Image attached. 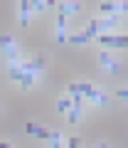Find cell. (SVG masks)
Wrapping results in <instances>:
<instances>
[{
	"label": "cell",
	"mask_w": 128,
	"mask_h": 148,
	"mask_svg": "<svg viewBox=\"0 0 128 148\" xmlns=\"http://www.w3.org/2000/svg\"><path fill=\"white\" fill-rule=\"evenodd\" d=\"M0 49H3V54L7 57V62H20L22 59L20 47H17V42L12 40V35H0Z\"/></svg>",
	"instance_id": "obj_2"
},
{
	"label": "cell",
	"mask_w": 128,
	"mask_h": 148,
	"mask_svg": "<svg viewBox=\"0 0 128 148\" xmlns=\"http://www.w3.org/2000/svg\"><path fill=\"white\" fill-rule=\"evenodd\" d=\"M35 79H37V74H32V72H25V74H22V79L17 82V86H20L22 91H30V89H32V84H35Z\"/></svg>",
	"instance_id": "obj_9"
},
{
	"label": "cell",
	"mask_w": 128,
	"mask_h": 148,
	"mask_svg": "<svg viewBox=\"0 0 128 148\" xmlns=\"http://www.w3.org/2000/svg\"><path fill=\"white\" fill-rule=\"evenodd\" d=\"M67 42L69 45H89L91 37L86 35V32H76V35H67Z\"/></svg>",
	"instance_id": "obj_10"
},
{
	"label": "cell",
	"mask_w": 128,
	"mask_h": 148,
	"mask_svg": "<svg viewBox=\"0 0 128 148\" xmlns=\"http://www.w3.org/2000/svg\"><path fill=\"white\" fill-rule=\"evenodd\" d=\"M64 114H67V121L69 123H76L81 116H84V109H81V104H71V109H67Z\"/></svg>",
	"instance_id": "obj_8"
},
{
	"label": "cell",
	"mask_w": 128,
	"mask_h": 148,
	"mask_svg": "<svg viewBox=\"0 0 128 148\" xmlns=\"http://www.w3.org/2000/svg\"><path fill=\"white\" fill-rule=\"evenodd\" d=\"M67 148H79V138H71V141L67 143Z\"/></svg>",
	"instance_id": "obj_17"
},
{
	"label": "cell",
	"mask_w": 128,
	"mask_h": 148,
	"mask_svg": "<svg viewBox=\"0 0 128 148\" xmlns=\"http://www.w3.org/2000/svg\"><path fill=\"white\" fill-rule=\"evenodd\" d=\"M25 131H27V133H35V123L27 121V123H25Z\"/></svg>",
	"instance_id": "obj_18"
},
{
	"label": "cell",
	"mask_w": 128,
	"mask_h": 148,
	"mask_svg": "<svg viewBox=\"0 0 128 148\" xmlns=\"http://www.w3.org/2000/svg\"><path fill=\"white\" fill-rule=\"evenodd\" d=\"M81 5L79 3H71V0H64V3H59V12L62 15H69V12H79Z\"/></svg>",
	"instance_id": "obj_11"
},
{
	"label": "cell",
	"mask_w": 128,
	"mask_h": 148,
	"mask_svg": "<svg viewBox=\"0 0 128 148\" xmlns=\"http://www.w3.org/2000/svg\"><path fill=\"white\" fill-rule=\"evenodd\" d=\"M30 8L35 12H44L47 10V3H44V0H30Z\"/></svg>",
	"instance_id": "obj_14"
},
{
	"label": "cell",
	"mask_w": 128,
	"mask_h": 148,
	"mask_svg": "<svg viewBox=\"0 0 128 148\" xmlns=\"http://www.w3.org/2000/svg\"><path fill=\"white\" fill-rule=\"evenodd\" d=\"M96 148H108V146H106V143H99V146H96Z\"/></svg>",
	"instance_id": "obj_20"
},
{
	"label": "cell",
	"mask_w": 128,
	"mask_h": 148,
	"mask_svg": "<svg viewBox=\"0 0 128 148\" xmlns=\"http://www.w3.org/2000/svg\"><path fill=\"white\" fill-rule=\"evenodd\" d=\"M47 141H49V148H64L62 146V133H59V131H49Z\"/></svg>",
	"instance_id": "obj_12"
},
{
	"label": "cell",
	"mask_w": 128,
	"mask_h": 148,
	"mask_svg": "<svg viewBox=\"0 0 128 148\" xmlns=\"http://www.w3.org/2000/svg\"><path fill=\"white\" fill-rule=\"evenodd\" d=\"M126 10H128V3H123V0H116V3L103 0L101 5H99V12L101 15H118V12H126Z\"/></svg>",
	"instance_id": "obj_4"
},
{
	"label": "cell",
	"mask_w": 128,
	"mask_h": 148,
	"mask_svg": "<svg viewBox=\"0 0 128 148\" xmlns=\"http://www.w3.org/2000/svg\"><path fill=\"white\" fill-rule=\"evenodd\" d=\"M17 12H20V25H22V27H27V22H30V12H32L30 0H20V5H17Z\"/></svg>",
	"instance_id": "obj_6"
},
{
	"label": "cell",
	"mask_w": 128,
	"mask_h": 148,
	"mask_svg": "<svg viewBox=\"0 0 128 148\" xmlns=\"http://www.w3.org/2000/svg\"><path fill=\"white\" fill-rule=\"evenodd\" d=\"M57 42H67V15H57Z\"/></svg>",
	"instance_id": "obj_7"
},
{
	"label": "cell",
	"mask_w": 128,
	"mask_h": 148,
	"mask_svg": "<svg viewBox=\"0 0 128 148\" xmlns=\"http://www.w3.org/2000/svg\"><path fill=\"white\" fill-rule=\"evenodd\" d=\"M111 3H116V0H111Z\"/></svg>",
	"instance_id": "obj_21"
},
{
	"label": "cell",
	"mask_w": 128,
	"mask_h": 148,
	"mask_svg": "<svg viewBox=\"0 0 128 148\" xmlns=\"http://www.w3.org/2000/svg\"><path fill=\"white\" fill-rule=\"evenodd\" d=\"M96 40H99L103 47H116V49H123V47L128 45V37H126V35H111V32L96 35Z\"/></svg>",
	"instance_id": "obj_3"
},
{
	"label": "cell",
	"mask_w": 128,
	"mask_h": 148,
	"mask_svg": "<svg viewBox=\"0 0 128 148\" xmlns=\"http://www.w3.org/2000/svg\"><path fill=\"white\" fill-rule=\"evenodd\" d=\"M0 148H12V146H10L7 141H0Z\"/></svg>",
	"instance_id": "obj_19"
},
{
	"label": "cell",
	"mask_w": 128,
	"mask_h": 148,
	"mask_svg": "<svg viewBox=\"0 0 128 148\" xmlns=\"http://www.w3.org/2000/svg\"><path fill=\"white\" fill-rule=\"evenodd\" d=\"M32 136H37V138H42V141H47L49 128H44V126H35V133H32Z\"/></svg>",
	"instance_id": "obj_15"
},
{
	"label": "cell",
	"mask_w": 128,
	"mask_h": 148,
	"mask_svg": "<svg viewBox=\"0 0 128 148\" xmlns=\"http://www.w3.org/2000/svg\"><path fill=\"white\" fill-rule=\"evenodd\" d=\"M67 109H71V99H69V96H64V99L57 101V111H59V114H64Z\"/></svg>",
	"instance_id": "obj_13"
},
{
	"label": "cell",
	"mask_w": 128,
	"mask_h": 148,
	"mask_svg": "<svg viewBox=\"0 0 128 148\" xmlns=\"http://www.w3.org/2000/svg\"><path fill=\"white\" fill-rule=\"evenodd\" d=\"M99 64H101L103 69H111V72H121V64H118L108 52H99Z\"/></svg>",
	"instance_id": "obj_5"
},
{
	"label": "cell",
	"mask_w": 128,
	"mask_h": 148,
	"mask_svg": "<svg viewBox=\"0 0 128 148\" xmlns=\"http://www.w3.org/2000/svg\"><path fill=\"white\" fill-rule=\"evenodd\" d=\"M116 96H118L121 101H126V99H128V89H118V91H116Z\"/></svg>",
	"instance_id": "obj_16"
},
{
	"label": "cell",
	"mask_w": 128,
	"mask_h": 148,
	"mask_svg": "<svg viewBox=\"0 0 128 148\" xmlns=\"http://www.w3.org/2000/svg\"><path fill=\"white\" fill-rule=\"evenodd\" d=\"M118 27V17L116 15H111V17H94V20L86 25V35L94 40L96 35H103V32H111V30H116Z\"/></svg>",
	"instance_id": "obj_1"
}]
</instances>
